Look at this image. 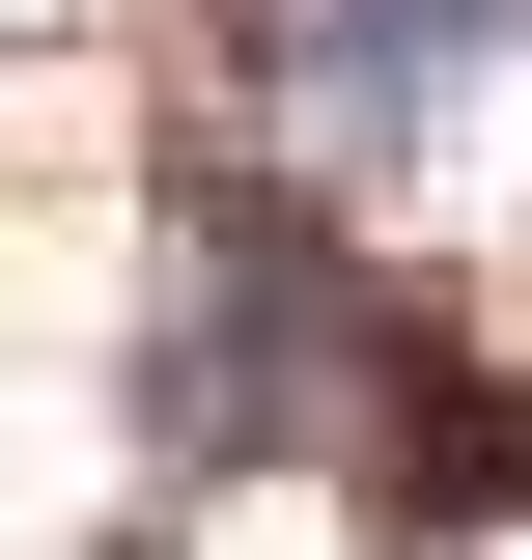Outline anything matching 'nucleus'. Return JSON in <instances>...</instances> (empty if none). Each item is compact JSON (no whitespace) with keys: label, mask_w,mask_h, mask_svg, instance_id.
Segmentation results:
<instances>
[{"label":"nucleus","mask_w":532,"mask_h":560,"mask_svg":"<svg viewBox=\"0 0 532 560\" xmlns=\"http://www.w3.org/2000/svg\"><path fill=\"white\" fill-rule=\"evenodd\" d=\"M224 84L280 113V168H393L449 113V0H224Z\"/></svg>","instance_id":"nucleus-2"},{"label":"nucleus","mask_w":532,"mask_h":560,"mask_svg":"<svg viewBox=\"0 0 532 560\" xmlns=\"http://www.w3.org/2000/svg\"><path fill=\"white\" fill-rule=\"evenodd\" d=\"M336 393H365L336 224L280 197V168H197V197H169V308H140V448H169V477H253V448H309Z\"/></svg>","instance_id":"nucleus-1"}]
</instances>
